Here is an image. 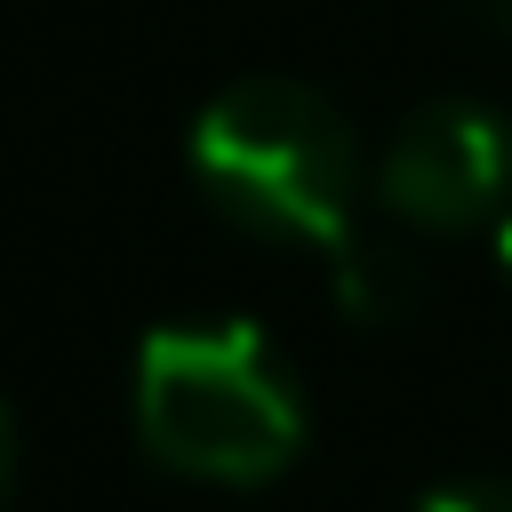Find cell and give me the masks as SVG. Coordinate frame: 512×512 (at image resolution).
Segmentation results:
<instances>
[{
	"label": "cell",
	"mask_w": 512,
	"mask_h": 512,
	"mask_svg": "<svg viewBox=\"0 0 512 512\" xmlns=\"http://www.w3.org/2000/svg\"><path fill=\"white\" fill-rule=\"evenodd\" d=\"M336 296L360 328H400L416 304H424V264L408 256V240H384V232H352L336 248Z\"/></svg>",
	"instance_id": "4"
},
{
	"label": "cell",
	"mask_w": 512,
	"mask_h": 512,
	"mask_svg": "<svg viewBox=\"0 0 512 512\" xmlns=\"http://www.w3.org/2000/svg\"><path fill=\"white\" fill-rule=\"evenodd\" d=\"M16 496V416L0 408V504Z\"/></svg>",
	"instance_id": "6"
},
{
	"label": "cell",
	"mask_w": 512,
	"mask_h": 512,
	"mask_svg": "<svg viewBox=\"0 0 512 512\" xmlns=\"http://www.w3.org/2000/svg\"><path fill=\"white\" fill-rule=\"evenodd\" d=\"M416 512H512V480H448Z\"/></svg>",
	"instance_id": "5"
},
{
	"label": "cell",
	"mask_w": 512,
	"mask_h": 512,
	"mask_svg": "<svg viewBox=\"0 0 512 512\" xmlns=\"http://www.w3.org/2000/svg\"><path fill=\"white\" fill-rule=\"evenodd\" d=\"M368 184L384 216L416 232H464L512 200V120L472 96H432L384 136Z\"/></svg>",
	"instance_id": "3"
},
{
	"label": "cell",
	"mask_w": 512,
	"mask_h": 512,
	"mask_svg": "<svg viewBox=\"0 0 512 512\" xmlns=\"http://www.w3.org/2000/svg\"><path fill=\"white\" fill-rule=\"evenodd\" d=\"M136 432L184 480L264 488L304 456V392L248 320H176L136 352Z\"/></svg>",
	"instance_id": "2"
},
{
	"label": "cell",
	"mask_w": 512,
	"mask_h": 512,
	"mask_svg": "<svg viewBox=\"0 0 512 512\" xmlns=\"http://www.w3.org/2000/svg\"><path fill=\"white\" fill-rule=\"evenodd\" d=\"M192 176L256 240L336 256L360 232L352 224L360 184H368L360 136L344 120V104L320 96L312 80L248 72V80L216 88L192 120Z\"/></svg>",
	"instance_id": "1"
},
{
	"label": "cell",
	"mask_w": 512,
	"mask_h": 512,
	"mask_svg": "<svg viewBox=\"0 0 512 512\" xmlns=\"http://www.w3.org/2000/svg\"><path fill=\"white\" fill-rule=\"evenodd\" d=\"M464 16H480V24H512V0H456Z\"/></svg>",
	"instance_id": "7"
},
{
	"label": "cell",
	"mask_w": 512,
	"mask_h": 512,
	"mask_svg": "<svg viewBox=\"0 0 512 512\" xmlns=\"http://www.w3.org/2000/svg\"><path fill=\"white\" fill-rule=\"evenodd\" d=\"M496 264H504V288H512V216H504V232H496Z\"/></svg>",
	"instance_id": "8"
}]
</instances>
